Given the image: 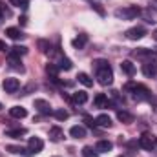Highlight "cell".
I'll list each match as a JSON object with an SVG mask.
<instances>
[{
  "mask_svg": "<svg viewBox=\"0 0 157 157\" xmlns=\"http://www.w3.org/2000/svg\"><path fill=\"white\" fill-rule=\"evenodd\" d=\"M93 68H95V77L101 86H110L113 82V71H112L108 60L97 59V60H93Z\"/></svg>",
  "mask_w": 157,
  "mask_h": 157,
  "instance_id": "obj_1",
  "label": "cell"
},
{
  "mask_svg": "<svg viewBox=\"0 0 157 157\" xmlns=\"http://www.w3.org/2000/svg\"><path fill=\"white\" fill-rule=\"evenodd\" d=\"M124 90H126V91H132V93H133V97H135L137 101L150 99V90H148L146 86H143V84H137V82H128V84L124 86Z\"/></svg>",
  "mask_w": 157,
  "mask_h": 157,
  "instance_id": "obj_2",
  "label": "cell"
},
{
  "mask_svg": "<svg viewBox=\"0 0 157 157\" xmlns=\"http://www.w3.org/2000/svg\"><path fill=\"white\" fill-rule=\"evenodd\" d=\"M113 15H115L117 18H121V20H133L135 17L141 15V7H137V6H126V7L115 9Z\"/></svg>",
  "mask_w": 157,
  "mask_h": 157,
  "instance_id": "obj_3",
  "label": "cell"
},
{
  "mask_svg": "<svg viewBox=\"0 0 157 157\" xmlns=\"http://www.w3.org/2000/svg\"><path fill=\"white\" fill-rule=\"evenodd\" d=\"M143 75L148 78H155L157 77V62L155 60H146L143 64Z\"/></svg>",
  "mask_w": 157,
  "mask_h": 157,
  "instance_id": "obj_4",
  "label": "cell"
},
{
  "mask_svg": "<svg viewBox=\"0 0 157 157\" xmlns=\"http://www.w3.org/2000/svg\"><path fill=\"white\" fill-rule=\"evenodd\" d=\"M18 88H20V80L18 78H15V77L4 78V91L6 93H15Z\"/></svg>",
  "mask_w": 157,
  "mask_h": 157,
  "instance_id": "obj_5",
  "label": "cell"
},
{
  "mask_svg": "<svg viewBox=\"0 0 157 157\" xmlns=\"http://www.w3.org/2000/svg\"><path fill=\"white\" fill-rule=\"evenodd\" d=\"M144 35H146V29L143 26H135V28H130L126 31V37L130 40H139V39H143Z\"/></svg>",
  "mask_w": 157,
  "mask_h": 157,
  "instance_id": "obj_6",
  "label": "cell"
},
{
  "mask_svg": "<svg viewBox=\"0 0 157 157\" xmlns=\"http://www.w3.org/2000/svg\"><path fill=\"white\" fill-rule=\"evenodd\" d=\"M35 108H37V112L42 113V115H51L53 112H51V106H49V102L48 101H44V99H35Z\"/></svg>",
  "mask_w": 157,
  "mask_h": 157,
  "instance_id": "obj_7",
  "label": "cell"
},
{
  "mask_svg": "<svg viewBox=\"0 0 157 157\" xmlns=\"http://www.w3.org/2000/svg\"><path fill=\"white\" fill-rule=\"evenodd\" d=\"M133 55H135L137 59L154 60V57L157 55V51H152V49H148V48H139V49H135V51H133Z\"/></svg>",
  "mask_w": 157,
  "mask_h": 157,
  "instance_id": "obj_8",
  "label": "cell"
},
{
  "mask_svg": "<svg viewBox=\"0 0 157 157\" xmlns=\"http://www.w3.org/2000/svg\"><path fill=\"white\" fill-rule=\"evenodd\" d=\"M137 144H139L143 150H148V152H152L154 146H155V143H154V139H152L150 135H141L139 141H137Z\"/></svg>",
  "mask_w": 157,
  "mask_h": 157,
  "instance_id": "obj_9",
  "label": "cell"
},
{
  "mask_svg": "<svg viewBox=\"0 0 157 157\" xmlns=\"http://www.w3.org/2000/svg\"><path fill=\"white\" fill-rule=\"evenodd\" d=\"M141 13H144V17H146V20L148 22H157V4H150L144 11H141Z\"/></svg>",
  "mask_w": 157,
  "mask_h": 157,
  "instance_id": "obj_10",
  "label": "cell"
},
{
  "mask_svg": "<svg viewBox=\"0 0 157 157\" xmlns=\"http://www.w3.org/2000/svg\"><path fill=\"white\" fill-rule=\"evenodd\" d=\"M93 102H95L97 108H108V106H112V101H110L104 93H97L95 99H93Z\"/></svg>",
  "mask_w": 157,
  "mask_h": 157,
  "instance_id": "obj_11",
  "label": "cell"
},
{
  "mask_svg": "<svg viewBox=\"0 0 157 157\" xmlns=\"http://www.w3.org/2000/svg\"><path fill=\"white\" fill-rule=\"evenodd\" d=\"M28 146H29V150H31V152L39 154V152H42V148H44V141H42L40 137H31V139H29V143H28Z\"/></svg>",
  "mask_w": 157,
  "mask_h": 157,
  "instance_id": "obj_12",
  "label": "cell"
},
{
  "mask_svg": "<svg viewBox=\"0 0 157 157\" xmlns=\"http://www.w3.org/2000/svg\"><path fill=\"white\" fill-rule=\"evenodd\" d=\"M6 150H7L9 154H18V155H26V157H29L31 154H33L29 148L26 150V148H22V146H15V144H9V146H6Z\"/></svg>",
  "mask_w": 157,
  "mask_h": 157,
  "instance_id": "obj_13",
  "label": "cell"
},
{
  "mask_svg": "<svg viewBox=\"0 0 157 157\" xmlns=\"http://www.w3.org/2000/svg\"><path fill=\"white\" fill-rule=\"evenodd\" d=\"M70 135H71L73 139H84V137H86V128L80 126V124L71 126V128H70Z\"/></svg>",
  "mask_w": 157,
  "mask_h": 157,
  "instance_id": "obj_14",
  "label": "cell"
},
{
  "mask_svg": "<svg viewBox=\"0 0 157 157\" xmlns=\"http://www.w3.org/2000/svg\"><path fill=\"white\" fill-rule=\"evenodd\" d=\"M121 70H122V73H126L128 77H133V75H135V66H133L132 60H122V62H121Z\"/></svg>",
  "mask_w": 157,
  "mask_h": 157,
  "instance_id": "obj_15",
  "label": "cell"
},
{
  "mask_svg": "<svg viewBox=\"0 0 157 157\" xmlns=\"http://www.w3.org/2000/svg\"><path fill=\"white\" fill-rule=\"evenodd\" d=\"M9 115L13 119H24L28 115V112L24 106H13V108H9Z\"/></svg>",
  "mask_w": 157,
  "mask_h": 157,
  "instance_id": "obj_16",
  "label": "cell"
},
{
  "mask_svg": "<svg viewBox=\"0 0 157 157\" xmlns=\"http://www.w3.org/2000/svg\"><path fill=\"white\" fill-rule=\"evenodd\" d=\"M112 148H113V143L112 141H106V139H102V141H99L95 144V150L97 152H112Z\"/></svg>",
  "mask_w": 157,
  "mask_h": 157,
  "instance_id": "obj_17",
  "label": "cell"
},
{
  "mask_svg": "<svg viewBox=\"0 0 157 157\" xmlns=\"http://www.w3.org/2000/svg\"><path fill=\"white\" fill-rule=\"evenodd\" d=\"M6 35H7L9 39H13V40H20V39H24V37H26L18 28H7V29H6Z\"/></svg>",
  "mask_w": 157,
  "mask_h": 157,
  "instance_id": "obj_18",
  "label": "cell"
},
{
  "mask_svg": "<svg viewBox=\"0 0 157 157\" xmlns=\"http://www.w3.org/2000/svg\"><path fill=\"white\" fill-rule=\"evenodd\" d=\"M26 53H28V48H26V46H13V48L9 49V57H15V59L22 57V55H26Z\"/></svg>",
  "mask_w": 157,
  "mask_h": 157,
  "instance_id": "obj_19",
  "label": "cell"
},
{
  "mask_svg": "<svg viewBox=\"0 0 157 157\" xmlns=\"http://www.w3.org/2000/svg\"><path fill=\"white\" fill-rule=\"evenodd\" d=\"M62 130L59 128V126H53V128H49V139L53 141V143H59L60 139H62Z\"/></svg>",
  "mask_w": 157,
  "mask_h": 157,
  "instance_id": "obj_20",
  "label": "cell"
},
{
  "mask_svg": "<svg viewBox=\"0 0 157 157\" xmlns=\"http://www.w3.org/2000/svg\"><path fill=\"white\" fill-rule=\"evenodd\" d=\"M59 70H64V71H70L71 68H73V64H71V60L68 59V57H62L60 55V59H59Z\"/></svg>",
  "mask_w": 157,
  "mask_h": 157,
  "instance_id": "obj_21",
  "label": "cell"
},
{
  "mask_svg": "<svg viewBox=\"0 0 157 157\" xmlns=\"http://www.w3.org/2000/svg\"><path fill=\"white\" fill-rule=\"evenodd\" d=\"M28 130L26 128H15V130H7L6 137H13V139H20V135H26Z\"/></svg>",
  "mask_w": 157,
  "mask_h": 157,
  "instance_id": "obj_22",
  "label": "cell"
},
{
  "mask_svg": "<svg viewBox=\"0 0 157 157\" xmlns=\"http://www.w3.org/2000/svg\"><path fill=\"white\" fill-rule=\"evenodd\" d=\"M117 119L121 122H124V124H132L133 122V115L128 113V112H124V110H119L117 112Z\"/></svg>",
  "mask_w": 157,
  "mask_h": 157,
  "instance_id": "obj_23",
  "label": "cell"
},
{
  "mask_svg": "<svg viewBox=\"0 0 157 157\" xmlns=\"http://www.w3.org/2000/svg\"><path fill=\"white\" fill-rule=\"evenodd\" d=\"M95 124L97 126H102V128H110L112 126V119L108 117L106 113H102V115H99V117L95 119Z\"/></svg>",
  "mask_w": 157,
  "mask_h": 157,
  "instance_id": "obj_24",
  "label": "cell"
},
{
  "mask_svg": "<svg viewBox=\"0 0 157 157\" xmlns=\"http://www.w3.org/2000/svg\"><path fill=\"white\" fill-rule=\"evenodd\" d=\"M86 42H88V37H86V35H78L77 39L71 40V46H73L75 49H82V48L86 46Z\"/></svg>",
  "mask_w": 157,
  "mask_h": 157,
  "instance_id": "obj_25",
  "label": "cell"
},
{
  "mask_svg": "<svg viewBox=\"0 0 157 157\" xmlns=\"http://www.w3.org/2000/svg\"><path fill=\"white\" fill-rule=\"evenodd\" d=\"M77 78H78V82H80L82 86H86V88H91V86H93V78L90 77L88 73H78Z\"/></svg>",
  "mask_w": 157,
  "mask_h": 157,
  "instance_id": "obj_26",
  "label": "cell"
},
{
  "mask_svg": "<svg viewBox=\"0 0 157 157\" xmlns=\"http://www.w3.org/2000/svg\"><path fill=\"white\" fill-rule=\"evenodd\" d=\"M46 73L51 77V80L57 82V78H59L57 77V75H59V66H57V64H48V66H46Z\"/></svg>",
  "mask_w": 157,
  "mask_h": 157,
  "instance_id": "obj_27",
  "label": "cell"
},
{
  "mask_svg": "<svg viewBox=\"0 0 157 157\" xmlns=\"http://www.w3.org/2000/svg\"><path fill=\"white\" fill-rule=\"evenodd\" d=\"M73 102H75V104H84V102H88V93H86V91H75V93H73Z\"/></svg>",
  "mask_w": 157,
  "mask_h": 157,
  "instance_id": "obj_28",
  "label": "cell"
},
{
  "mask_svg": "<svg viewBox=\"0 0 157 157\" xmlns=\"http://www.w3.org/2000/svg\"><path fill=\"white\" fill-rule=\"evenodd\" d=\"M53 115H55V119H57V121H66V119L70 117V113H68L64 108H60V110H55V112H53Z\"/></svg>",
  "mask_w": 157,
  "mask_h": 157,
  "instance_id": "obj_29",
  "label": "cell"
},
{
  "mask_svg": "<svg viewBox=\"0 0 157 157\" xmlns=\"http://www.w3.org/2000/svg\"><path fill=\"white\" fill-rule=\"evenodd\" d=\"M82 157H99V152L93 150L91 146H84L82 148Z\"/></svg>",
  "mask_w": 157,
  "mask_h": 157,
  "instance_id": "obj_30",
  "label": "cell"
},
{
  "mask_svg": "<svg viewBox=\"0 0 157 157\" xmlns=\"http://www.w3.org/2000/svg\"><path fill=\"white\" fill-rule=\"evenodd\" d=\"M9 2H11V6L20 7V9H28V6H29V0H9Z\"/></svg>",
  "mask_w": 157,
  "mask_h": 157,
  "instance_id": "obj_31",
  "label": "cell"
},
{
  "mask_svg": "<svg viewBox=\"0 0 157 157\" xmlns=\"http://www.w3.org/2000/svg\"><path fill=\"white\" fill-rule=\"evenodd\" d=\"M39 48H40L42 53H49V49H51L49 42H46V40H39Z\"/></svg>",
  "mask_w": 157,
  "mask_h": 157,
  "instance_id": "obj_32",
  "label": "cell"
},
{
  "mask_svg": "<svg viewBox=\"0 0 157 157\" xmlns=\"http://www.w3.org/2000/svg\"><path fill=\"white\" fill-rule=\"evenodd\" d=\"M9 15H11V13H9V9L6 7V4H4V2H0V20H2V18H6V17H9Z\"/></svg>",
  "mask_w": 157,
  "mask_h": 157,
  "instance_id": "obj_33",
  "label": "cell"
},
{
  "mask_svg": "<svg viewBox=\"0 0 157 157\" xmlns=\"http://www.w3.org/2000/svg\"><path fill=\"white\" fill-rule=\"evenodd\" d=\"M91 7H93V9H95V11H97L101 17H104V15H106V13H104V9L101 7V4H97V2H91Z\"/></svg>",
  "mask_w": 157,
  "mask_h": 157,
  "instance_id": "obj_34",
  "label": "cell"
},
{
  "mask_svg": "<svg viewBox=\"0 0 157 157\" xmlns=\"http://www.w3.org/2000/svg\"><path fill=\"white\" fill-rule=\"evenodd\" d=\"M6 49H9V48L6 46V42H4V40H0V51H6Z\"/></svg>",
  "mask_w": 157,
  "mask_h": 157,
  "instance_id": "obj_35",
  "label": "cell"
},
{
  "mask_svg": "<svg viewBox=\"0 0 157 157\" xmlns=\"http://www.w3.org/2000/svg\"><path fill=\"white\" fill-rule=\"evenodd\" d=\"M86 124L93 128V126H95V121H91V119H90V117H86Z\"/></svg>",
  "mask_w": 157,
  "mask_h": 157,
  "instance_id": "obj_36",
  "label": "cell"
},
{
  "mask_svg": "<svg viewBox=\"0 0 157 157\" xmlns=\"http://www.w3.org/2000/svg\"><path fill=\"white\" fill-rule=\"evenodd\" d=\"M152 39H154V40H155V42H157V29H155V31H154V33H152Z\"/></svg>",
  "mask_w": 157,
  "mask_h": 157,
  "instance_id": "obj_37",
  "label": "cell"
},
{
  "mask_svg": "<svg viewBox=\"0 0 157 157\" xmlns=\"http://www.w3.org/2000/svg\"><path fill=\"white\" fill-rule=\"evenodd\" d=\"M2 108H4V106H2V102H0V110H2Z\"/></svg>",
  "mask_w": 157,
  "mask_h": 157,
  "instance_id": "obj_38",
  "label": "cell"
},
{
  "mask_svg": "<svg viewBox=\"0 0 157 157\" xmlns=\"http://www.w3.org/2000/svg\"><path fill=\"white\" fill-rule=\"evenodd\" d=\"M121 157H122V155H121Z\"/></svg>",
  "mask_w": 157,
  "mask_h": 157,
  "instance_id": "obj_39",
  "label": "cell"
}]
</instances>
